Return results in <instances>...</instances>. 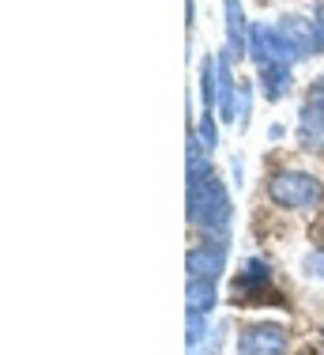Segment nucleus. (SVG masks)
<instances>
[{
    "mask_svg": "<svg viewBox=\"0 0 324 355\" xmlns=\"http://www.w3.org/2000/svg\"><path fill=\"white\" fill-rule=\"evenodd\" d=\"M230 193L223 185V178L211 174L208 182H200L196 189L189 193V219L196 227H204L208 234H215L223 242V234L230 231Z\"/></svg>",
    "mask_w": 324,
    "mask_h": 355,
    "instance_id": "1",
    "label": "nucleus"
},
{
    "mask_svg": "<svg viewBox=\"0 0 324 355\" xmlns=\"http://www.w3.org/2000/svg\"><path fill=\"white\" fill-rule=\"evenodd\" d=\"M268 197L279 208L305 212V208H317L324 200V182L317 174H305V171H279L268 178Z\"/></svg>",
    "mask_w": 324,
    "mask_h": 355,
    "instance_id": "2",
    "label": "nucleus"
},
{
    "mask_svg": "<svg viewBox=\"0 0 324 355\" xmlns=\"http://www.w3.org/2000/svg\"><path fill=\"white\" fill-rule=\"evenodd\" d=\"M298 144L305 151H324V80H313L298 117Z\"/></svg>",
    "mask_w": 324,
    "mask_h": 355,
    "instance_id": "3",
    "label": "nucleus"
},
{
    "mask_svg": "<svg viewBox=\"0 0 324 355\" xmlns=\"http://www.w3.org/2000/svg\"><path fill=\"white\" fill-rule=\"evenodd\" d=\"M287 344H291V336H287L283 325L260 321V325L242 329V336H237V355H287Z\"/></svg>",
    "mask_w": 324,
    "mask_h": 355,
    "instance_id": "4",
    "label": "nucleus"
},
{
    "mask_svg": "<svg viewBox=\"0 0 324 355\" xmlns=\"http://www.w3.org/2000/svg\"><path fill=\"white\" fill-rule=\"evenodd\" d=\"M223 268H226V242L219 239H208L204 246L189 253V276H196V280H215V276H223Z\"/></svg>",
    "mask_w": 324,
    "mask_h": 355,
    "instance_id": "5",
    "label": "nucleus"
},
{
    "mask_svg": "<svg viewBox=\"0 0 324 355\" xmlns=\"http://www.w3.org/2000/svg\"><path fill=\"white\" fill-rule=\"evenodd\" d=\"M215 80H219V87H215V106H219V117L230 125V121H237V83H234V72H230V49H219V57H215Z\"/></svg>",
    "mask_w": 324,
    "mask_h": 355,
    "instance_id": "6",
    "label": "nucleus"
},
{
    "mask_svg": "<svg viewBox=\"0 0 324 355\" xmlns=\"http://www.w3.org/2000/svg\"><path fill=\"white\" fill-rule=\"evenodd\" d=\"M226 15V38H230V57H249V23H245L242 0H223Z\"/></svg>",
    "mask_w": 324,
    "mask_h": 355,
    "instance_id": "7",
    "label": "nucleus"
},
{
    "mask_svg": "<svg viewBox=\"0 0 324 355\" xmlns=\"http://www.w3.org/2000/svg\"><path fill=\"white\" fill-rule=\"evenodd\" d=\"M276 31H279L287 42H291V46H294L302 57L313 53V23H309V19H302V15H283Z\"/></svg>",
    "mask_w": 324,
    "mask_h": 355,
    "instance_id": "8",
    "label": "nucleus"
},
{
    "mask_svg": "<svg viewBox=\"0 0 324 355\" xmlns=\"http://www.w3.org/2000/svg\"><path fill=\"white\" fill-rule=\"evenodd\" d=\"M260 83H264V95L271 98V103H279V98L291 91V69L287 64H264L260 69Z\"/></svg>",
    "mask_w": 324,
    "mask_h": 355,
    "instance_id": "9",
    "label": "nucleus"
},
{
    "mask_svg": "<svg viewBox=\"0 0 324 355\" xmlns=\"http://www.w3.org/2000/svg\"><path fill=\"white\" fill-rule=\"evenodd\" d=\"M268 276H271L268 261H264V257H249V261H245V268H242V276L234 280V291L245 295L249 287H264V284H268Z\"/></svg>",
    "mask_w": 324,
    "mask_h": 355,
    "instance_id": "10",
    "label": "nucleus"
},
{
    "mask_svg": "<svg viewBox=\"0 0 324 355\" xmlns=\"http://www.w3.org/2000/svg\"><path fill=\"white\" fill-rule=\"evenodd\" d=\"M215 299H219L215 280H196V276H189V310L208 314V310L215 306Z\"/></svg>",
    "mask_w": 324,
    "mask_h": 355,
    "instance_id": "11",
    "label": "nucleus"
},
{
    "mask_svg": "<svg viewBox=\"0 0 324 355\" xmlns=\"http://www.w3.org/2000/svg\"><path fill=\"white\" fill-rule=\"evenodd\" d=\"M204 336H208V321H204L200 310H189V336H185V344H189V352H196L204 344Z\"/></svg>",
    "mask_w": 324,
    "mask_h": 355,
    "instance_id": "12",
    "label": "nucleus"
},
{
    "mask_svg": "<svg viewBox=\"0 0 324 355\" xmlns=\"http://www.w3.org/2000/svg\"><path fill=\"white\" fill-rule=\"evenodd\" d=\"M302 272L309 276V280H324V250H313V253H305V261H302Z\"/></svg>",
    "mask_w": 324,
    "mask_h": 355,
    "instance_id": "13",
    "label": "nucleus"
},
{
    "mask_svg": "<svg viewBox=\"0 0 324 355\" xmlns=\"http://www.w3.org/2000/svg\"><path fill=\"white\" fill-rule=\"evenodd\" d=\"M249 106H253L249 83H237V125H249Z\"/></svg>",
    "mask_w": 324,
    "mask_h": 355,
    "instance_id": "14",
    "label": "nucleus"
},
{
    "mask_svg": "<svg viewBox=\"0 0 324 355\" xmlns=\"http://www.w3.org/2000/svg\"><path fill=\"white\" fill-rule=\"evenodd\" d=\"M313 53H324V4L313 12Z\"/></svg>",
    "mask_w": 324,
    "mask_h": 355,
    "instance_id": "15",
    "label": "nucleus"
},
{
    "mask_svg": "<svg viewBox=\"0 0 324 355\" xmlns=\"http://www.w3.org/2000/svg\"><path fill=\"white\" fill-rule=\"evenodd\" d=\"M200 144H204V148H215V144H219V132H215V121H211V117L208 114H204L200 117Z\"/></svg>",
    "mask_w": 324,
    "mask_h": 355,
    "instance_id": "16",
    "label": "nucleus"
},
{
    "mask_svg": "<svg viewBox=\"0 0 324 355\" xmlns=\"http://www.w3.org/2000/svg\"><path fill=\"white\" fill-rule=\"evenodd\" d=\"M223 333H226V325H215V329H211V336H208V352H211V355L219 352V344H223Z\"/></svg>",
    "mask_w": 324,
    "mask_h": 355,
    "instance_id": "17",
    "label": "nucleus"
}]
</instances>
